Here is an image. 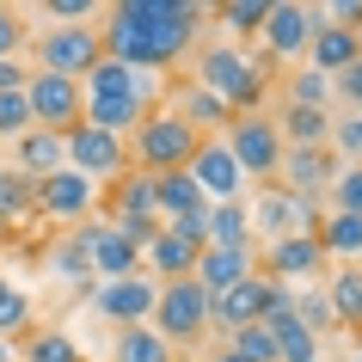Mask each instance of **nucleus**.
<instances>
[{"instance_id":"nucleus-36","label":"nucleus","mask_w":362,"mask_h":362,"mask_svg":"<svg viewBox=\"0 0 362 362\" xmlns=\"http://www.w3.org/2000/svg\"><path fill=\"white\" fill-rule=\"evenodd\" d=\"M25 332H31V301H25V288L0 276V338H25Z\"/></svg>"},{"instance_id":"nucleus-19","label":"nucleus","mask_w":362,"mask_h":362,"mask_svg":"<svg viewBox=\"0 0 362 362\" xmlns=\"http://www.w3.org/2000/svg\"><path fill=\"white\" fill-rule=\"evenodd\" d=\"M197 252H203L197 240H185L178 228H160V233H153V246L141 252V270H148L153 283H178V276H191V270H197Z\"/></svg>"},{"instance_id":"nucleus-52","label":"nucleus","mask_w":362,"mask_h":362,"mask_svg":"<svg viewBox=\"0 0 362 362\" xmlns=\"http://www.w3.org/2000/svg\"><path fill=\"white\" fill-rule=\"evenodd\" d=\"M356 362H362V356H356Z\"/></svg>"},{"instance_id":"nucleus-35","label":"nucleus","mask_w":362,"mask_h":362,"mask_svg":"<svg viewBox=\"0 0 362 362\" xmlns=\"http://www.w3.org/2000/svg\"><path fill=\"white\" fill-rule=\"evenodd\" d=\"M264 13H270V0H228V6H209V19H215V25H228L233 37L264 31Z\"/></svg>"},{"instance_id":"nucleus-29","label":"nucleus","mask_w":362,"mask_h":362,"mask_svg":"<svg viewBox=\"0 0 362 362\" xmlns=\"http://www.w3.org/2000/svg\"><path fill=\"white\" fill-rule=\"evenodd\" d=\"M313 246L320 252H338V258H362V215H325L313 221Z\"/></svg>"},{"instance_id":"nucleus-14","label":"nucleus","mask_w":362,"mask_h":362,"mask_svg":"<svg viewBox=\"0 0 362 362\" xmlns=\"http://www.w3.org/2000/svg\"><path fill=\"white\" fill-rule=\"evenodd\" d=\"M98 203V185L93 178H80V172H49V178H37V215H49V221H86Z\"/></svg>"},{"instance_id":"nucleus-5","label":"nucleus","mask_w":362,"mask_h":362,"mask_svg":"<svg viewBox=\"0 0 362 362\" xmlns=\"http://www.w3.org/2000/svg\"><path fill=\"white\" fill-rule=\"evenodd\" d=\"M148 325L160 332V338L178 350H197V344L209 338V295H203V283L197 276H178V283H160V295H153V313Z\"/></svg>"},{"instance_id":"nucleus-20","label":"nucleus","mask_w":362,"mask_h":362,"mask_svg":"<svg viewBox=\"0 0 362 362\" xmlns=\"http://www.w3.org/2000/svg\"><path fill=\"white\" fill-rule=\"evenodd\" d=\"M197 283H203V295H221V288L246 283V276H258V264H252V252H233V246H203L197 252Z\"/></svg>"},{"instance_id":"nucleus-51","label":"nucleus","mask_w":362,"mask_h":362,"mask_svg":"<svg viewBox=\"0 0 362 362\" xmlns=\"http://www.w3.org/2000/svg\"><path fill=\"white\" fill-rule=\"evenodd\" d=\"M356 43H362V31H356Z\"/></svg>"},{"instance_id":"nucleus-2","label":"nucleus","mask_w":362,"mask_h":362,"mask_svg":"<svg viewBox=\"0 0 362 362\" xmlns=\"http://www.w3.org/2000/svg\"><path fill=\"white\" fill-rule=\"evenodd\" d=\"M270 68H276V62L246 56V49H233V43H209V49L197 56V74H191V80L203 86V93H215L233 117H246V111H258V105H264L270 80H276Z\"/></svg>"},{"instance_id":"nucleus-42","label":"nucleus","mask_w":362,"mask_h":362,"mask_svg":"<svg viewBox=\"0 0 362 362\" xmlns=\"http://www.w3.org/2000/svg\"><path fill=\"white\" fill-rule=\"evenodd\" d=\"M295 320H301L307 332L320 338V332H325V320H332V301H325V288H307L301 301H295Z\"/></svg>"},{"instance_id":"nucleus-39","label":"nucleus","mask_w":362,"mask_h":362,"mask_svg":"<svg viewBox=\"0 0 362 362\" xmlns=\"http://www.w3.org/2000/svg\"><path fill=\"white\" fill-rule=\"evenodd\" d=\"M221 344H228V350H240L246 362H276V338H270L264 325H240V332H233V338H221Z\"/></svg>"},{"instance_id":"nucleus-12","label":"nucleus","mask_w":362,"mask_h":362,"mask_svg":"<svg viewBox=\"0 0 362 362\" xmlns=\"http://www.w3.org/2000/svg\"><path fill=\"white\" fill-rule=\"evenodd\" d=\"M80 246H86V264L105 276V283H123V276H141V252L123 240V233L111 228V221H86V228L74 233Z\"/></svg>"},{"instance_id":"nucleus-28","label":"nucleus","mask_w":362,"mask_h":362,"mask_svg":"<svg viewBox=\"0 0 362 362\" xmlns=\"http://www.w3.org/2000/svg\"><path fill=\"white\" fill-rule=\"evenodd\" d=\"M19 362H86V356H80V344L62 325H37V332L19 338Z\"/></svg>"},{"instance_id":"nucleus-37","label":"nucleus","mask_w":362,"mask_h":362,"mask_svg":"<svg viewBox=\"0 0 362 362\" xmlns=\"http://www.w3.org/2000/svg\"><path fill=\"white\" fill-rule=\"evenodd\" d=\"M325 203H332V215H362V160L344 166L338 178L325 185Z\"/></svg>"},{"instance_id":"nucleus-40","label":"nucleus","mask_w":362,"mask_h":362,"mask_svg":"<svg viewBox=\"0 0 362 362\" xmlns=\"http://www.w3.org/2000/svg\"><path fill=\"white\" fill-rule=\"evenodd\" d=\"M25 129H31V105H25V93H0V135L19 141Z\"/></svg>"},{"instance_id":"nucleus-30","label":"nucleus","mask_w":362,"mask_h":362,"mask_svg":"<svg viewBox=\"0 0 362 362\" xmlns=\"http://www.w3.org/2000/svg\"><path fill=\"white\" fill-rule=\"evenodd\" d=\"M111 362H178V350H172L153 325H123V332H117V356Z\"/></svg>"},{"instance_id":"nucleus-23","label":"nucleus","mask_w":362,"mask_h":362,"mask_svg":"<svg viewBox=\"0 0 362 362\" xmlns=\"http://www.w3.org/2000/svg\"><path fill=\"white\" fill-rule=\"evenodd\" d=\"M270 123L283 135V148H325L332 141V111H313V105H283Z\"/></svg>"},{"instance_id":"nucleus-21","label":"nucleus","mask_w":362,"mask_h":362,"mask_svg":"<svg viewBox=\"0 0 362 362\" xmlns=\"http://www.w3.org/2000/svg\"><path fill=\"white\" fill-rule=\"evenodd\" d=\"M325 264V252L313 246V233H288V240H270L264 246V270L258 276H313V270Z\"/></svg>"},{"instance_id":"nucleus-46","label":"nucleus","mask_w":362,"mask_h":362,"mask_svg":"<svg viewBox=\"0 0 362 362\" xmlns=\"http://www.w3.org/2000/svg\"><path fill=\"white\" fill-rule=\"evenodd\" d=\"M25 80H31V68H25L19 56H13V62H0V93H25Z\"/></svg>"},{"instance_id":"nucleus-7","label":"nucleus","mask_w":362,"mask_h":362,"mask_svg":"<svg viewBox=\"0 0 362 362\" xmlns=\"http://www.w3.org/2000/svg\"><path fill=\"white\" fill-rule=\"evenodd\" d=\"M62 153H68V172L93 178V185H117V178L129 172V141L93 129V123H80V129L62 135Z\"/></svg>"},{"instance_id":"nucleus-44","label":"nucleus","mask_w":362,"mask_h":362,"mask_svg":"<svg viewBox=\"0 0 362 362\" xmlns=\"http://www.w3.org/2000/svg\"><path fill=\"white\" fill-rule=\"evenodd\" d=\"M86 270H93V264H86V246L68 240V246L56 252V276H86Z\"/></svg>"},{"instance_id":"nucleus-3","label":"nucleus","mask_w":362,"mask_h":362,"mask_svg":"<svg viewBox=\"0 0 362 362\" xmlns=\"http://www.w3.org/2000/svg\"><path fill=\"white\" fill-rule=\"evenodd\" d=\"M203 141H209V135H197L172 105H160V111H148V123L135 129L129 166L135 172H153V178H166V172H191V160H197Z\"/></svg>"},{"instance_id":"nucleus-50","label":"nucleus","mask_w":362,"mask_h":362,"mask_svg":"<svg viewBox=\"0 0 362 362\" xmlns=\"http://www.w3.org/2000/svg\"><path fill=\"white\" fill-rule=\"evenodd\" d=\"M0 233H6V215H0Z\"/></svg>"},{"instance_id":"nucleus-34","label":"nucleus","mask_w":362,"mask_h":362,"mask_svg":"<svg viewBox=\"0 0 362 362\" xmlns=\"http://www.w3.org/2000/svg\"><path fill=\"white\" fill-rule=\"evenodd\" d=\"M37 209V178H25L19 166H0V215L19 221V215Z\"/></svg>"},{"instance_id":"nucleus-24","label":"nucleus","mask_w":362,"mask_h":362,"mask_svg":"<svg viewBox=\"0 0 362 362\" xmlns=\"http://www.w3.org/2000/svg\"><path fill=\"white\" fill-rule=\"evenodd\" d=\"M13 153H19V172H25V178H49V172L68 166L62 135H49V129H25L19 141H13Z\"/></svg>"},{"instance_id":"nucleus-10","label":"nucleus","mask_w":362,"mask_h":362,"mask_svg":"<svg viewBox=\"0 0 362 362\" xmlns=\"http://www.w3.org/2000/svg\"><path fill=\"white\" fill-rule=\"evenodd\" d=\"M276 172H283V191L288 197H301V203L320 209L325 185L344 172V160L332 153V141H325V148H283V166H276Z\"/></svg>"},{"instance_id":"nucleus-27","label":"nucleus","mask_w":362,"mask_h":362,"mask_svg":"<svg viewBox=\"0 0 362 362\" xmlns=\"http://www.w3.org/2000/svg\"><path fill=\"white\" fill-rule=\"evenodd\" d=\"M258 325L276 338V362H320V338H313L295 313H283V320H258Z\"/></svg>"},{"instance_id":"nucleus-11","label":"nucleus","mask_w":362,"mask_h":362,"mask_svg":"<svg viewBox=\"0 0 362 362\" xmlns=\"http://www.w3.org/2000/svg\"><path fill=\"white\" fill-rule=\"evenodd\" d=\"M307 37H313V6L276 0L264 13V62H307Z\"/></svg>"},{"instance_id":"nucleus-31","label":"nucleus","mask_w":362,"mask_h":362,"mask_svg":"<svg viewBox=\"0 0 362 362\" xmlns=\"http://www.w3.org/2000/svg\"><path fill=\"white\" fill-rule=\"evenodd\" d=\"M325 301H332V313H338V320L362 338V264L338 270V276H332V288H325Z\"/></svg>"},{"instance_id":"nucleus-13","label":"nucleus","mask_w":362,"mask_h":362,"mask_svg":"<svg viewBox=\"0 0 362 362\" xmlns=\"http://www.w3.org/2000/svg\"><path fill=\"white\" fill-rule=\"evenodd\" d=\"M191 185L209 197V203H240V191H246V172L233 166V153H228V141H221V135H209V141L197 148Z\"/></svg>"},{"instance_id":"nucleus-45","label":"nucleus","mask_w":362,"mask_h":362,"mask_svg":"<svg viewBox=\"0 0 362 362\" xmlns=\"http://www.w3.org/2000/svg\"><path fill=\"white\" fill-rule=\"evenodd\" d=\"M43 13H49V19H86V25H93L98 19V6H93V0H49V6H43Z\"/></svg>"},{"instance_id":"nucleus-47","label":"nucleus","mask_w":362,"mask_h":362,"mask_svg":"<svg viewBox=\"0 0 362 362\" xmlns=\"http://www.w3.org/2000/svg\"><path fill=\"white\" fill-rule=\"evenodd\" d=\"M209 362H246V356H240V350H228V344H221V350H215Z\"/></svg>"},{"instance_id":"nucleus-41","label":"nucleus","mask_w":362,"mask_h":362,"mask_svg":"<svg viewBox=\"0 0 362 362\" xmlns=\"http://www.w3.org/2000/svg\"><path fill=\"white\" fill-rule=\"evenodd\" d=\"M111 228H117V233H123V240H129V246H135V252H148V246H153V233L166 228V221H160V215H117Z\"/></svg>"},{"instance_id":"nucleus-4","label":"nucleus","mask_w":362,"mask_h":362,"mask_svg":"<svg viewBox=\"0 0 362 362\" xmlns=\"http://www.w3.org/2000/svg\"><path fill=\"white\" fill-rule=\"evenodd\" d=\"M31 62H37V74H62V80H86L105 62V37H98V25H43L31 31Z\"/></svg>"},{"instance_id":"nucleus-18","label":"nucleus","mask_w":362,"mask_h":362,"mask_svg":"<svg viewBox=\"0 0 362 362\" xmlns=\"http://www.w3.org/2000/svg\"><path fill=\"white\" fill-rule=\"evenodd\" d=\"M153 215L166 228H185V221H203L209 215V197L191 185V172H166V178H153Z\"/></svg>"},{"instance_id":"nucleus-38","label":"nucleus","mask_w":362,"mask_h":362,"mask_svg":"<svg viewBox=\"0 0 362 362\" xmlns=\"http://www.w3.org/2000/svg\"><path fill=\"white\" fill-rule=\"evenodd\" d=\"M25 19H31L25 6H0V62H13L25 43H31V31H37V25H25Z\"/></svg>"},{"instance_id":"nucleus-1","label":"nucleus","mask_w":362,"mask_h":362,"mask_svg":"<svg viewBox=\"0 0 362 362\" xmlns=\"http://www.w3.org/2000/svg\"><path fill=\"white\" fill-rule=\"evenodd\" d=\"M203 19H209V6H191V0H117V6H105L98 37H105L111 62L153 74V68H172L191 56Z\"/></svg>"},{"instance_id":"nucleus-25","label":"nucleus","mask_w":362,"mask_h":362,"mask_svg":"<svg viewBox=\"0 0 362 362\" xmlns=\"http://www.w3.org/2000/svg\"><path fill=\"white\" fill-rule=\"evenodd\" d=\"M203 233H209V246L252 252V221H246V203H209V215H203Z\"/></svg>"},{"instance_id":"nucleus-6","label":"nucleus","mask_w":362,"mask_h":362,"mask_svg":"<svg viewBox=\"0 0 362 362\" xmlns=\"http://www.w3.org/2000/svg\"><path fill=\"white\" fill-rule=\"evenodd\" d=\"M221 141H228L233 166L246 172V178H258V185H276V166H283V135H276V123H270L264 111L233 117L228 129H221Z\"/></svg>"},{"instance_id":"nucleus-15","label":"nucleus","mask_w":362,"mask_h":362,"mask_svg":"<svg viewBox=\"0 0 362 362\" xmlns=\"http://www.w3.org/2000/svg\"><path fill=\"white\" fill-rule=\"evenodd\" d=\"M153 295H160V283H153L148 270H141V276L105 283V288L93 295V307H98V320H111L117 332H123V325H148V313H153Z\"/></svg>"},{"instance_id":"nucleus-43","label":"nucleus","mask_w":362,"mask_h":362,"mask_svg":"<svg viewBox=\"0 0 362 362\" xmlns=\"http://www.w3.org/2000/svg\"><path fill=\"white\" fill-rule=\"evenodd\" d=\"M332 93H338L344 105H350V111H362V62H350V68H344V74L332 80Z\"/></svg>"},{"instance_id":"nucleus-33","label":"nucleus","mask_w":362,"mask_h":362,"mask_svg":"<svg viewBox=\"0 0 362 362\" xmlns=\"http://www.w3.org/2000/svg\"><path fill=\"white\" fill-rule=\"evenodd\" d=\"M283 105H313V111H332V80L320 74V68H295V74H283Z\"/></svg>"},{"instance_id":"nucleus-16","label":"nucleus","mask_w":362,"mask_h":362,"mask_svg":"<svg viewBox=\"0 0 362 362\" xmlns=\"http://www.w3.org/2000/svg\"><path fill=\"white\" fill-rule=\"evenodd\" d=\"M258 313H264V276H246V283L209 295V332L221 338H233L240 325H258Z\"/></svg>"},{"instance_id":"nucleus-49","label":"nucleus","mask_w":362,"mask_h":362,"mask_svg":"<svg viewBox=\"0 0 362 362\" xmlns=\"http://www.w3.org/2000/svg\"><path fill=\"white\" fill-rule=\"evenodd\" d=\"M185 362H209V356H185Z\"/></svg>"},{"instance_id":"nucleus-48","label":"nucleus","mask_w":362,"mask_h":362,"mask_svg":"<svg viewBox=\"0 0 362 362\" xmlns=\"http://www.w3.org/2000/svg\"><path fill=\"white\" fill-rule=\"evenodd\" d=\"M0 362H19V350H13V344H6V338H0Z\"/></svg>"},{"instance_id":"nucleus-26","label":"nucleus","mask_w":362,"mask_h":362,"mask_svg":"<svg viewBox=\"0 0 362 362\" xmlns=\"http://www.w3.org/2000/svg\"><path fill=\"white\" fill-rule=\"evenodd\" d=\"M80 93L86 98H123V93H153V86H148V74H135V68H123V62L105 56L93 74L80 80Z\"/></svg>"},{"instance_id":"nucleus-32","label":"nucleus","mask_w":362,"mask_h":362,"mask_svg":"<svg viewBox=\"0 0 362 362\" xmlns=\"http://www.w3.org/2000/svg\"><path fill=\"white\" fill-rule=\"evenodd\" d=\"M117 215H153V172H123L111 185V221Z\"/></svg>"},{"instance_id":"nucleus-9","label":"nucleus","mask_w":362,"mask_h":362,"mask_svg":"<svg viewBox=\"0 0 362 362\" xmlns=\"http://www.w3.org/2000/svg\"><path fill=\"white\" fill-rule=\"evenodd\" d=\"M246 221H252V233H264V240H288V233H307V228H313L320 209L301 203V197H288L283 185H264V191L246 203Z\"/></svg>"},{"instance_id":"nucleus-17","label":"nucleus","mask_w":362,"mask_h":362,"mask_svg":"<svg viewBox=\"0 0 362 362\" xmlns=\"http://www.w3.org/2000/svg\"><path fill=\"white\" fill-rule=\"evenodd\" d=\"M350 62H362V43L356 31H344V25H325L320 13H313V37H307V68H320L325 80H338Z\"/></svg>"},{"instance_id":"nucleus-22","label":"nucleus","mask_w":362,"mask_h":362,"mask_svg":"<svg viewBox=\"0 0 362 362\" xmlns=\"http://www.w3.org/2000/svg\"><path fill=\"white\" fill-rule=\"evenodd\" d=\"M172 111L185 117V123H191L197 135H221V129L233 123V111H228V105H221L215 93H203L197 80H185V86H172Z\"/></svg>"},{"instance_id":"nucleus-8","label":"nucleus","mask_w":362,"mask_h":362,"mask_svg":"<svg viewBox=\"0 0 362 362\" xmlns=\"http://www.w3.org/2000/svg\"><path fill=\"white\" fill-rule=\"evenodd\" d=\"M25 105H31V129H49V135H68L86 123L80 80H62V74H31L25 80Z\"/></svg>"}]
</instances>
